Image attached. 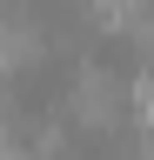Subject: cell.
<instances>
[{
	"label": "cell",
	"mask_w": 154,
	"mask_h": 160,
	"mask_svg": "<svg viewBox=\"0 0 154 160\" xmlns=\"http://www.w3.org/2000/svg\"><path fill=\"white\" fill-rule=\"evenodd\" d=\"M127 113H134V80L107 73V67H81V73H74V87H67V120H74V127L114 133Z\"/></svg>",
	"instance_id": "cell-1"
},
{
	"label": "cell",
	"mask_w": 154,
	"mask_h": 160,
	"mask_svg": "<svg viewBox=\"0 0 154 160\" xmlns=\"http://www.w3.org/2000/svg\"><path fill=\"white\" fill-rule=\"evenodd\" d=\"M134 120H141V127H154V67L134 73Z\"/></svg>",
	"instance_id": "cell-2"
},
{
	"label": "cell",
	"mask_w": 154,
	"mask_h": 160,
	"mask_svg": "<svg viewBox=\"0 0 154 160\" xmlns=\"http://www.w3.org/2000/svg\"><path fill=\"white\" fill-rule=\"evenodd\" d=\"M0 160H34V153L20 147V140H13V127H0Z\"/></svg>",
	"instance_id": "cell-3"
}]
</instances>
